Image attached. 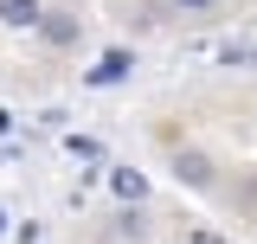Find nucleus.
<instances>
[{"instance_id": "nucleus-2", "label": "nucleus", "mask_w": 257, "mask_h": 244, "mask_svg": "<svg viewBox=\"0 0 257 244\" xmlns=\"http://www.w3.org/2000/svg\"><path fill=\"white\" fill-rule=\"evenodd\" d=\"M174 167H180V180H187V186H212V161H206V154L180 148V154H174Z\"/></svg>"}, {"instance_id": "nucleus-9", "label": "nucleus", "mask_w": 257, "mask_h": 244, "mask_svg": "<svg viewBox=\"0 0 257 244\" xmlns=\"http://www.w3.org/2000/svg\"><path fill=\"white\" fill-rule=\"evenodd\" d=\"M7 231H13V225H7V212H0V238H7Z\"/></svg>"}, {"instance_id": "nucleus-1", "label": "nucleus", "mask_w": 257, "mask_h": 244, "mask_svg": "<svg viewBox=\"0 0 257 244\" xmlns=\"http://www.w3.org/2000/svg\"><path fill=\"white\" fill-rule=\"evenodd\" d=\"M128 71H135V64H128V52H103V58H96L84 77H90V84H122Z\"/></svg>"}, {"instance_id": "nucleus-7", "label": "nucleus", "mask_w": 257, "mask_h": 244, "mask_svg": "<svg viewBox=\"0 0 257 244\" xmlns=\"http://www.w3.org/2000/svg\"><path fill=\"white\" fill-rule=\"evenodd\" d=\"M187 244H225V238L212 231V225H193V231H187Z\"/></svg>"}, {"instance_id": "nucleus-4", "label": "nucleus", "mask_w": 257, "mask_h": 244, "mask_svg": "<svg viewBox=\"0 0 257 244\" xmlns=\"http://www.w3.org/2000/svg\"><path fill=\"white\" fill-rule=\"evenodd\" d=\"M0 20H7V26H39L45 7H39V0H0Z\"/></svg>"}, {"instance_id": "nucleus-8", "label": "nucleus", "mask_w": 257, "mask_h": 244, "mask_svg": "<svg viewBox=\"0 0 257 244\" xmlns=\"http://www.w3.org/2000/svg\"><path fill=\"white\" fill-rule=\"evenodd\" d=\"M180 7H193V13H199V7H212V0H180Z\"/></svg>"}, {"instance_id": "nucleus-5", "label": "nucleus", "mask_w": 257, "mask_h": 244, "mask_svg": "<svg viewBox=\"0 0 257 244\" xmlns=\"http://www.w3.org/2000/svg\"><path fill=\"white\" fill-rule=\"evenodd\" d=\"M109 186H116V199H122V206H135V199L148 193V180H142L135 167H116V174H109Z\"/></svg>"}, {"instance_id": "nucleus-6", "label": "nucleus", "mask_w": 257, "mask_h": 244, "mask_svg": "<svg viewBox=\"0 0 257 244\" xmlns=\"http://www.w3.org/2000/svg\"><path fill=\"white\" fill-rule=\"evenodd\" d=\"M64 148L77 154V161H96V154H103V148H96V142H90V135H64Z\"/></svg>"}, {"instance_id": "nucleus-3", "label": "nucleus", "mask_w": 257, "mask_h": 244, "mask_svg": "<svg viewBox=\"0 0 257 244\" xmlns=\"http://www.w3.org/2000/svg\"><path fill=\"white\" fill-rule=\"evenodd\" d=\"M39 32H45V39H52V45H77V20H71V13H45V20H39Z\"/></svg>"}]
</instances>
